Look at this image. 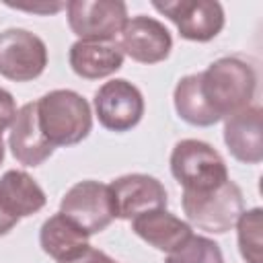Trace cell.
Listing matches in <instances>:
<instances>
[{"mask_svg":"<svg viewBox=\"0 0 263 263\" xmlns=\"http://www.w3.org/2000/svg\"><path fill=\"white\" fill-rule=\"evenodd\" d=\"M199 90L218 119L230 117L251 107L257 90L255 68L234 55L220 58L199 72Z\"/></svg>","mask_w":263,"mask_h":263,"instance_id":"1","label":"cell"},{"mask_svg":"<svg viewBox=\"0 0 263 263\" xmlns=\"http://www.w3.org/2000/svg\"><path fill=\"white\" fill-rule=\"evenodd\" d=\"M37 103V119L47 142L55 146H74L92 129V113L88 101L68 88L43 95Z\"/></svg>","mask_w":263,"mask_h":263,"instance_id":"2","label":"cell"},{"mask_svg":"<svg viewBox=\"0 0 263 263\" xmlns=\"http://www.w3.org/2000/svg\"><path fill=\"white\" fill-rule=\"evenodd\" d=\"M181 205L193 226L214 234L228 232L245 212L242 191L230 179L210 191H183Z\"/></svg>","mask_w":263,"mask_h":263,"instance_id":"3","label":"cell"},{"mask_svg":"<svg viewBox=\"0 0 263 263\" xmlns=\"http://www.w3.org/2000/svg\"><path fill=\"white\" fill-rule=\"evenodd\" d=\"M171 173L183 191H210L228 181L226 162L201 140H181L171 152Z\"/></svg>","mask_w":263,"mask_h":263,"instance_id":"4","label":"cell"},{"mask_svg":"<svg viewBox=\"0 0 263 263\" xmlns=\"http://www.w3.org/2000/svg\"><path fill=\"white\" fill-rule=\"evenodd\" d=\"M60 212L88 236L105 230L117 218L111 187L99 181H80L72 185L60 201Z\"/></svg>","mask_w":263,"mask_h":263,"instance_id":"5","label":"cell"},{"mask_svg":"<svg viewBox=\"0 0 263 263\" xmlns=\"http://www.w3.org/2000/svg\"><path fill=\"white\" fill-rule=\"evenodd\" d=\"M66 10L68 25L80 41L111 43L127 21V6L121 0H72Z\"/></svg>","mask_w":263,"mask_h":263,"instance_id":"6","label":"cell"},{"mask_svg":"<svg viewBox=\"0 0 263 263\" xmlns=\"http://www.w3.org/2000/svg\"><path fill=\"white\" fill-rule=\"evenodd\" d=\"M47 47L43 39L27 29H6L0 33V74L14 82H29L43 74Z\"/></svg>","mask_w":263,"mask_h":263,"instance_id":"7","label":"cell"},{"mask_svg":"<svg viewBox=\"0 0 263 263\" xmlns=\"http://www.w3.org/2000/svg\"><path fill=\"white\" fill-rule=\"evenodd\" d=\"M152 6L175 23L179 35L189 41H210L224 29V8L216 0H154Z\"/></svg>","mask_w":263,"mask_h":263,"instance_id":"8","label":"cell"},{"mask_svg":"<svg viewBox=\"0 0 263 263\" xmlns=\"http://www.w3.org/2000/svg\"><path fill=\"white\" fill-rule=\"evenodd\" d=\"M95 113L105 129L129 132L144 115V97L125 78H115L95 92Z\"/></svg>","mask_w":263,"mask_h":263,"instance_id":"9","label":"cell"},{"mask_svg":"<svg viewBox=\"0 0 263 263\" xmlns=\"http://www.w3.org/2000/svg\"><path fill=\"white\" fill-rule=\"evenodd\" d=\"M115 45L121 53L140 64H156L168 58L173 49V37L168 29L146 14L127 18L115 37Z\"/></svg>","mask_w":263,"mask_h":263,"instance_id":"10","label":"cell"},{"mask_svg":"<svg viewBox=\"0 0 263 263\" xmlns=\"http://www.w3.org/2000/svg\"><path fill=\"white\" fill-rule=\"evenodd\" d=\"M111 193L115 199V212L121 220H132L138 214L166 208V189L164 185L142 173H132L111 181Z\"/></svg>","mask_w":263,"mask_h":263,"instance_id":"11","label":"cell"},{"mask_svg":"<svg viewBox=\"0 0 263 263\" xmlns=\"http://www.w3.org/2000/svg\"><path fill=\"white\" fill-rule=\"evenodd\" d=\"M263 111L251 105L224 121V142L230 154L245 164H259L263 160Z\"/></svg>","mask_w":263,"mask_h":263,"instance_id":"12","label":"cell"},{"mask_svg":"<svg viewBox=\"0 0 263 263\" xmlns=\"http://www.w3.org/2000/svg\"><path fill=\"white\" fill-rule=\"evenodd\" d=\"M8 146L12 156L25 166H39L53 154V146L39 127L37 103H27L16 111V117L10 125Z\"/></svg>","mask_w":263,"mask_h":263,"instance_id":"13","label":"cell"},{"mask_svg":"<svg viewBox=\"0 0 263 263\" xmlns=\"http://www.w3.org/2000/svg\"><path fill=\"white\" fill-rule=\"evenodd\" d=\"M132 230L142 240H146L150 247L164 251V253L177 251L193 234L191 226L185 220L177 218L175 214L166 212L164 208L150 210V212H144V214H138L136 218H132Z\"/></svg>","mask_w":263,"mask_h":263,"instance_id":"14","label":"cell"},{"mask_svg":"<svg viewBox=\"0 0 263 263\" xmlns=\"http://www.w3.org/2000/svg\"><path fill=\"white\" fill-rule=\"evenodd\" d=\"M70 68L86 80H99L115 74L123 66V53L115 43L105 41H76L70 45Z\"/></svg>","mask_w":263,"mask_h":263,"instance_id":"15","label":"cell"},{"mask_svg":"<svg viewBox=\"0 0 263 263\" xmlns=\"http://www.w3.org/2000/svg\"><path fill=\"white\" fill-rule=\"evenodd\" d=\"M47 197L43 189L25 171L10 168L0 177V205L14 218H27L37 214L45 205Z\"/></svg>","mask_w":263,"mask_h":263,"instance_id":"16","label":"cell"},{"mask_svg":"<svg viewBox=\"0 0 263 263\" xmlns=\"http://www.w3.org/2000/svg\"><path fill=\"white\" fill-rule=\"evenodd\" d=\"M39 245L43 253H47L58 263H64L78 253H82L88 245V234L78 228L70 218L62 212L47 218L39 230Z\"/></svg>","mask_w":263,"mask_h":263,"instance_id":"17","label":"cell"},{"mask_svg":"<svg viewBox=\"0 0 263 263\" xmlns=\"http://www.w3.org/2000/svg\"><path fill=\"white\" fill-rule=\"evenodd\" d=\"M173 101H175V111L189 125L208 127V125H214V123L220 121L210 111V107L205 105V101L201 97V90H199V72L197 74L183 76L177 82L175 92H173Z\"/></svg>","mask_w":263,"mask_h":263,"instance_id":"18","label":"cell"},{"mask_svg":"<svg viewBox=\"0 0 263 263\" xmlns=\"http://www.w3.org/2000/svg\"><path fill=\"white\" fill-rule=\"evenodd\" d=\"M261 228H263V212L261 208L247 210L236 220L238 230V249L247 263H261Z\"/></svg>","mask_w":263,"mask_h":263,"instance_id":"19","label":"cell"},{"mask_svg":"<svg viewBox=\"0 0 263 263\" xmlns=\"http://www.w3.org/2000/svg\"><path fill=\"white\" fill-rule=\"evenodd\" d=\"M164 263H224V257L216 240L191 234L185 245L168 253Z\"/></svg>","mask_w":263,"mask_h":263,"instance_id":"20","label":"cell"},{"mask_svg":"<svg viewBox=\"0 0 263 263\" xmlns=\"http://www.w3.org/2000/svg\"><path fill=\"white\" fill-rule=\"evenodd\" d=\"M16 117V105L6 88H0V132H6Z\"/></svg>","mask_w":263,"mask_h":263,"instance_id":"21","label":"cell"},{"mask_svg":"<svg viewBox=\"0 0 263 263\" xmlns=\"http://www.w3.org/2000/svg\"><path fill=\"white\" fill-rule=\"evenodd\" d=\"M64 263H117L115 259H111L107 253L95 249V247H86L82 253H78L76 257L64 261Z\"/></svg>","mask_w":263,"mask_h":263,"instance_id":"22","label":"cell"},{"mask_svg":"<svg viewBox=\"0 0 263 263\" xmlns=\"http://www.w3.org/2000/svg\"><path fill=\"white\" fill-rule=\"evenodd\" d=\"M10 8H16V10H27V12H41V14H49V12H58L60 8H64L66 4L58 2V4H33V6H27V4H12V2H6Z\"/></svg>","mask_w":263,"mask_h":263,"instance_id":"23","label":"cell"},{"mask_svg":"<svg viewBox=\"0 0 263 263\" xmlns=\"http://www.w3.org/2000/svg\"><path fill=\"white\" fill-rule=\"evenodd\" d=\"M16 222H18V218L10 216V214L0 205V236H4L6 232H10V230L16 226Z\"/></svg>","mask_w":263,"mask_h":263,"instance_id":"24","label":"cell"},{"mask_svg":"<svg viewBox=\"0 0 263 263\" xmlns=\"http://www.w3.org/2000/svg\"><path fill=\"white\" fill-rule=\"evenodd\" d=\"M2 134H4V132H0V164H2V160H4V140H2Z\"/></svg>","mask_w":263,"mask_h":263,"instance_id":"25","label":"cell"}]
</instances>
